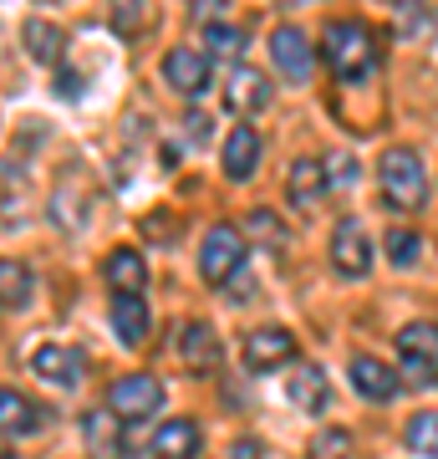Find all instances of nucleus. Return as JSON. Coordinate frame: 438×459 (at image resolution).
Instances as JSON below:
<instances>
[{"instance_id":"f257e3e1","label":"nucleus","mask_w":438,"mask_h":459,"mask_svg":"<svg viewBox=\"0 0 438 459\" xmlns=\"http://www.w3.org/2000/svg\"><path fill=\"white\" fill-rule=\"evenodd\" d=\"M322 47H326V66H331V77H341V82H362V77H373L377 41H373V31H367L362 21H331Z\"/></svg>"},{"instance_id":"f03ea898","label":"nucleus","mask_w":438,"mask_h":459,"mask_svg":"<svg viewBox=\"0 0 438 459\" xmlns=\"http://www.w3.org/2000/svg\"><path fill=\"white\" fill-rule=\"evenodd\" d=\"M377 179H382V199L392 210H423L428 204V174H423V159L413 148H388L382 164H377Z\"/></svg>"},{"instance_id":"7ed1b4c3","label":"nucleus","mask_w":438,"mask_h":459,"mask_svg":"<svg viewBox=\"0 0 438 459\" xmlns=\"http://www.w3.org/2000/svg\"><path fill=\"white\" fill-rule=\"evenodd\" d=\"M240 265H245V235L235 225H214L204 235V246H199V276L210 286H225Z\"/></svg>"},{"instance_id":"20e7f679","label":"nucleus","mask_w":438,"mask_h":459,"mask_svg":"<svg viewBox=\"0 0 438 459\" xmlns=\"http://www.w3.org/2000/svg\"><path fill=\"white\" fill-rule=\"evenodd\" d=\"M107 409L123 419V424H138V419H148V413L163 409V383L148 373H128L117 377L113 388H107Z\"/></svg>"},{"instance_id":"39448f33","label":"nucleus","mask_w":438,"mask_h":459,"mask_svg":"<svg viewBox=\"0 0 438 459\" xmlns=\"http://www.w3.org/2000/svg\"><path fill=\"white\" fill-rule=\"evenodd\" d=\"M331 265L352 281L373 271V235H367V225L352 220V214L337 220V230H331Z\"/></svg>"},{"instance_id":"423d86ee","label":"nucleus","mask_w":438,"mask_h":459,"mask_svg":"<svg viewBox=\"0 0 438 459\" xmlns=\"http://www.w3.org/2000/svg\"><path fill=\"white\" fill-rule=\"evenodd\" d=\"M51 220L66 230V235H77V230H87V220H92V189H87V179H82L77 169H66L62 179H56V189H51L47 199Z\"/></svg>"},{"instance_id":"0eeeda50","label":"nucleus","mask_w":438,"mask_h":459,"mask_svg":"<svg viewBox=\"0 0 438 459\" xmlns=\"http://www.w3.org/2000/svg\"><path fill=\"white\" fill-rule=\"evenodd\" d=\"M271 62L286 82H311V72H316V56H311V36L301 26H276L271 31Z\"/></svg>"},{"instance_id":"6e6552de","label":"nucleus","mask_w":438,"mask_h":459,"mask_svg":"<svg viewBox=\"0 0 438 459\" xmlns=\"http://www.w3.org/2000/svg\"><path fill=\"white\" fill-rule=\"evenodd\" d=\"M296 358V337L286 327H260L245 337V368L250 373H271V368H286Z\"/></svg>"},{"instance_id":"1a4fd4ad","label":"nucleus","mask_w":438,"mask_h":459,"mask_svg":"<svg viewBox=\"0 0 438 459\" xmlns=\"http://www.w3.org/2000/svg\"><path fill=\"white\" fill-rule=\"evenodd\" d=\"M31 373L47 377V383H56V388H77L82 373H87V358H82L77 347L66 342H47L31 352Z\"/></svg>"},{"instance_id":"9d476101","label":"nucleus","mask_w":438,"mask_h":459,"mask_svg":"<svg viewBox=\"0 0 438 459\" xmlns=\"http://www.w3.org/2000/svg\"><path fill=\"white\" fill-rule=\"evenodd\" d=\"M352 388L367 403H392V398L403 394V373L388 368V362H377V358H352Z\"/></svg>"},{"instance_id":"9b49d317","label":"nucleus","mask_w":438,"mask_h":459,"mask_svg":"<svg viewBox=\"0 0 438 459\" xmlns=\"http://www.w3.org/2000/svg\"><path fill=\"white\" fill-rule=\"evenodd\" d=\"M163 77H168V87H179L184 98H199L210 87V56L204 51H189V47L168 51L163 56Z\"/></svg>"},{"instance_id":"f8f14e48","label":"nucleus","mask_w":438,"mask_h":459,"mask_svg":"<svg viewBox=\"0 0 438 459\" xmlns=\"http://www.w3.org/2000/svg\"><path fill=\"white\" fill-rule=\"evenodd\" d=\"M286 398H291L301 413H322V409H326V398H331V383H326V373L316 368V362H301V368H291Z\"/></svg>"},{"instance_id":"ddd939ff","label":"nucleus","mask_w":438,"mask_h":459,"mask_svg":"<svg viewBox=\"0 0 438 459\" xmlns=\"http://www.w3.org/2000/svg\"><path fill=\"white\" fill-rule=\"evenodd\" d=\"M229 108L235 113H265L271 108V77L255 66H235L229 72Z\"/></svg>"},{"instance_id":"4468645a","label":"nucleus","mask_w":438,"mask_h":459,"mask_svg":"<svg viewBox=\"0 0 438 459\" xmlns=\"http://www.w3.org/2000/svg\"><path fill=\"white\" fill-rule=\"evenodd\" d=\"M219 337H214V327L210 322H189L184 327V342H179V358H184V368L189 373H210V368H219Z\"/></svg>"},{"instance_id":"2eb2a0df","label":"nucleus","mask_w":438,"mask_h":459,"mask_svg":"<svg viewBox=\"0 0 438 459\" xmlns=\"http://www.w3.org/2000/svg\"><path fill=\"white\" fill-rule=\"evenodd\" d=\"M82 439H87L92 459H117L123 455V424H117V413L113 409L87 413V419H82Z\"/></svg>"},{"instance_id":"dca6fc26","label":"nucleus","mask_w":438,"mask_h":459,"mask_svg":"<svg viewBox=\"0 0 438 459\" xmlns=\"http://www.w3.org/2000/svg\"><path fill=\"white\" fill-rule=\"evenodd\" d=\"M21 41H26V51H31L41 66H56L62 51H66V31L56 26V21H41V16H31L26 26H21Z\"/></svg>"},{"instance_id":"f3484780","label":"nucleus","mask_w":438,"mask_h":459,"mask_svg":"<svg viewBox=\"0 0 438 459\" xmlns=\"http://www.w3.org/2000/svg\"><path fill=\"white\" fill-rule=\"evenodd\" d=\"M113 332L128 347H143L148 342V307H143V296H138V291H117V301H113Z\"/></svg>"},{"instance_id":"a211bd4d","label":"nucleus","mask_w":438,"mask_h":459,"mask_svg":"<svg viewBox=\"0 0 438 459\" xmlns=\"http://www.w3.org/2000/svg\"><path fill=\"white\" fill-rule=\"evenodd\" d=\"M47 419H51V413H41L26 394H16V388H0V429H5V434H36Z\"/></svg>"},{"instance_id":"6ab92c4d","label":"nucleus","mask_w":438,"mask_h":459,"mask_svg":"<svg viewBox=\"0 0 438 459\" xmlns=\"http://www.w3.org/2000/svg\"><path fill=\"white\" fill-rule=\"evenodd\" d=\"M255 169H260V133L255 128H235L225 138V174L240 184V179H250Z\"/></svg>"},{"instance_id":"aec40b11","label":"nucleus","mask_w":438,"mask_h":459,"mask_svg":"<svg viewBox=\"0 0 438 459\" xmlns=\"http://www.w3.org/2000/svg\"><path fill=\"white\" fill-rule=\"evenodd\" d=\"M153 455L159 459H194L199 455V424L194 419H168L153 434Z\"/></svg>"},{"instance_id":"412c9836","label":"nucleus","mask_w":438,"mask_h":459,"mask_svg":"<svg viewBox=\"0 0 438 459\" xmlns=\"http://www.w3.org/2000/svg\"><path fill=\"white\" fill-rule=\"evenodd\" d=\"M102 276H107V286L113 291H143V281H148V265L138 250H113L107 261H102Z\"/></svg>"},{"instance_id":"4be33fe9","label":"nucleus","mask_w":438,"mask_h":459,"mask_svg":"<svg viewBox=\"0 0 438 459\" xmlns=\"http://www.w3.org/2000/svg\"><path fill=\"white\" fill-rule=\"evenodd\" d=\"M326 184H331V179H326V164H322V159H296V164H291V179H286V189H291L296 204H316Z\"/></svg>"},{"instance_id":"5701e85b","label":"nucleus","mask_w":438,"mask_h":459,"mask_svg":"<svg viewBox=\"0 0 438 459\" xmlns=\"http://www.w3.org/2000/svg\"><path fill=\"white\" fill-rule=\"evenodd\" d=\"M403 444L418 459H438V413H413L403 424Z\"/></svg>"},{"instance_id":"b1692460","label":"nucleus","mask_w":438,"mask_h":459,"mask_svg":"<svg viewBox=\"0 0 438 459\" xmlns=\"http://www.w3.org/2000/svg\"><path fill=\"white\" fill-rule=\"evenodd\" d=\"M31 301V271L21 261H0V307H26Z\"/></svg>"},{"instance_id":"393cba45","label":"nucleus","mask_w":438,"mask_h":459,"mask_svg":"<svg viewBox=\"0 0 438 459\" xmlns=\"http://www.w3.org/2000/svg\"><path fill=\"white\" fill-rule=\"evenodd\" d=\"M113 26L123 36H143L153 26V5L148 0H113Z\"/></svg>"},{"instance_id":"a878e982","label":"nucleus","mask_w":438,"mask_h":459,"mask_svg":"<svg viewBox=\"0 0 438 459\" xmlns=\"http://www.w3.org/2000/svg\"><path fill=\"white\" fill-rule=\"evenodd\" d=\"M398 347L403 352H428V358H438V322H408L398 332Z\"/></svg>"},{"instance_id":"bb28decb","label":"nucleus","mask_w":438,"mask_h":459,"mask_svg":"<svg viewBox=\"0 0 438 459\" xmlns=\"http://www.w3.org/2000/svg\"><path fill=\"white\" fill-rule=\"evenodd\" d=\"M204 47H210V56H235L245 47V31L219 26V21H204Z\"/></svg>"},{"instance_id":"cd10ccee","label":"nucleus","mask_w":438,"mask_h":459,"mask_svg":"<svg viewBox=\"0 0 438 459\" xmlns=\"http://www.w3.org/2000/svg\"><path fill=\"white\" fill-rule=\"evenodd\" d=\"M403 383H413V388H438V362L428 352H403Z\"/></svg>"},{"instance_id":"c85d7f7f","label":"nucleus","mask_w":438,"mask_h":459,"mask_svg":"<svg viewBox=\"0 0 438 459\" xmlns=\"http://www.w3.org/2000/svg\"><path fill=\"white\" fill-rule=\"evenodd\" d=\"M352 455V434L347 429H322L311 439V459H347Z\"/></svg>"},{"instance_id":"c756f323","label":"nucleus","mask_w":438,"mask_h":459,"mask_svg":"<svg viewBox=\"0 0 438 459\" xmlns=\"http://www.w3.org/2000/svg\"><path fill=\"white\" fill-rule=\"evenodd\" d=\"M245 235L255 240V246H280L286 240V230H280V220L271 210H255L250 220H245Z\"/></svg>"},{"instance_id":"7c9ffc66","label":"nucleus","mask_w":438,"mask_h":459,"mask_svg":"<svg viewBox=\"0 0 438 459\" xmlns=\"http://www.w3.org/2000/svg\"><path fill=\"white\" fill-rule=\"evenodd\" d=\"M388 255H392V265H418L423 240L413 235V230H392L388 235Z\"/></svg>"},{"instance_id":"2f4dec72","label":"nucleus","mask_w":438,"mask_h":459,"mask_svg":"<svg viewBox=\"0 0 438 459\" xmlns=\"http://www.w3.org/2000/svg\"><path fill=\"white\" fill-rule=\"evenodd\" d=\"M189 11H194L199 21H219L229 11V0H189Z\"/></svg>"},{"instance_id":"473e14b6","label":"nucleus","mask_w":438,"mask_h":459,"mask_svg":"<svg viewBox=\"0 0 438 459\" xmlns=\"http://www.w3.org/2000/svg\"><path fill=\"white\" fill-rule=\"evenodd\" d=\"M229 459H260V444L255 439H240L235 449H229Z\"/></svg>"}]
</instances>
